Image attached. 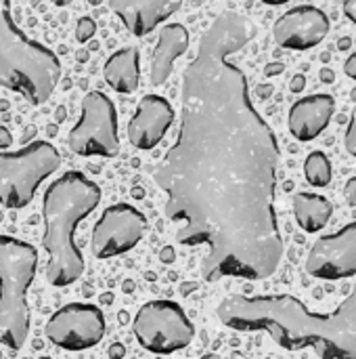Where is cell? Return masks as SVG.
Here are the masks:
<instances>
[{"label":"cell","instance_id":"1","mask_svg":"<svg viewBox=\"0 0 356 359\" xmlns=\"http://www.w3.org/2000/svg\"><path fill=\"white\" fill-rule=\"evenodd\" d=\"M254 36V21L237 11L206 29L183 76L176 143L153 172L176 240L206 248V282L266 280L285 250L275 212L279 143L233 61Z\"/></svg>","mask_w":356,"mask_h":359},{"label":"cell","instance_id":"2","mask_svg":"<svg viewBox=\"0 0 356 359\" xmlns=\"http://www.w3.org/2000/svg\"><path fill=\"white\" fill-rule=\"evenodd\" d=\"M237 332H266L287 351L313 349L319 359H356V288L332 313L311 311L292 294H233L216 309Z\"/></svg>","mask_w":356,"mask_h":359},{"label":"cell","instance_id":"3","mask_svg":"<svg viewBox=\"0 0 356 359\" xmlns=\"http://www.w3.org/2000/svg\"><path fill=\"white\" fill-rule=\"evenodd\" d=\"M99 202L101 187L82 172H65L46 187L42 200V248L48 255L46 280L50 286L65 288L82 278L84 257L76 244V229Z\"/></svg>","mask_w":356,"mask_h":359},{"label":"cell","instance_id":"4","mask_svg":"<svg viewBox=\"0 0 356 359\" xmlns=\"http://www.w3.org/2000/svg\"><path fill=\"white\" fill-rule=\"evenodd\" d=\"M59 80V57L27 38L10 15V0H0V86L40 105L48 101Z\"/></svg>","mask_w":356,"mask_h":359},{"label":"cell","instance_id":"5","mask_svg":"<svg viewBox=\"0 0 356 359\" xmlns=\"http://www.w3.org/2000/svg\"><path fill=\"white\" fill-rule=\"evenodd\" d=\"M38 252L13 236H0V345L19 351L29 337L27 290L34 284Z\"/></svg>","mask_w":356,"mask_h":359},{"label":"cell","instance_id":"6","mask_svg":"<svg viewBox=\"0 0 356 359\" xmlns=\"http://www.w3.org/2000/svg\"><path fill=\"white\" fill-rule=\"evenodd\" d=\"M61 166V154L46 141H34L19 151H0V204L25 208L38 187Z\"/></svg>","mask_w":356,"mask_h":359},{"label":"cell","instance_id":"7","mask_svg":"<svg viewBox=\"0 0 356 359\" xmlns=\"http://www.w3.org/2000/svg\"><path fill=\"white\" fill-rule=\"evenodd\" d=\"M138 345L155 355H170L187 349L195 339V326L174 301L145 303L132 322Z\"/></svg>","mask_w":356,"mask_h":359},{"label":"cell","instance_id":"8","mask_svg":"<svg viewBox=\"0 0 356 359\" xmlns=\"http://www.w3.org/2000/svg\"><path fill=\"white\" fill-rule=\"evenodd\" d=\"M69 149L82 158H115L122 149L113 101L92 90L82 101L78 124L69 133Z\"/></svg>","mask_w":356,"mask_h":359},{"label":"cell","instance_id":"9","mask_svg":"<svg viewBox=\"0 0 356 359\" xmlns=\"http://www.w3.org/2000/svg\"><path fill=\"white\" fill-rule=\"evenodd\" d=\"M105 328V316L99 307L69 303L48 318L44 337L59 349L86 351L103 341Z\"/></svg>","mask_w":356,"mask_h":359},{"label":"cell","instance_id":"10","mask_svg":"<svg viewBox=\"0 0 356 359\" xmlns=\"http://www.w3.org/2000/svg\"><path fill=\"white\" fill-rule=\"evenodd\" d=\"M147 219L130 204L109 206L97 221L90 238V250L97 259H113L130 252L145 236Z\"/></svg>","mask_w":356,"mask_h":359},{"label":"cell","instance_id":"11","mask_svg":"<svg viewBox=\"0 0 356 359\" xmlns=\"http://www.w3.org/2000/svg\"><path fill=\"white\" fill-rule=\"evenodd\" d=\"M306 271L317 280L329 282L356 276V221L313 244L306 257Z\"/></svg>","mask_w":356,"mask_h":359},{"label":"cell","instance_id":"12","mask_svg":"<svg viewBox=\"0 0 356 359\" xmlns=\"http://www.w3.org/2000/svg\"><path fill=\"white\" fill-rule=\"evenodd\" d=\"M329 17L311 4H302L283 13L275 25L273 36L275 42L290 50H308L325 40L329 34Z\"/></svg>","mask_w":356,"mask_h":359},{"label":"cell","instance_id":"13","mask_svg":"<svg viewBox=\"0 0 356 359\" xmlns=\"http://www.w3.org/2000/svg\"><path fill=\"white\" fill-rule=\"evenodd\" d=\"M174 124V107L159 95H145L128 122V141L136 149H153Z\"/></svg>","mask_w":356,"mask_h":359},{"label":"cell","instance_id":"14","mask_svg":"<svg viewBox=\"0 0 356 359\" xmlns=\"http://www.w3.org/2000/svg\"><path fill=\"white\" fill-rule=\"evenodd\" d=\"M124 27L134 36L151 34L159 23L174 15L183 0H107Z\"/></svg>","mask_w":356,"mask_h":359},{"label":"cell","instance_id":"15","mask_svg":"<svg viewBox=\"0 0 356 359\" xmlns=\"http://www.w3.org/2000/svg\"><path fill=\"white\" fill-rule=\"evenodd\" d=\"M336 111V99L332 95H311L296 101L290 109V133L298 141L317 139L332 122Z\"/></svg>","mask_w":356,"mask_h":359},{"label":"cell","instance_id":"16","mask_svg":"<svg viewBox=\"0 0 356 359\" xmlns=\"http://www.w3.org/2000/svg\"><path fill=\"white\" fill-rule=\"evenodd\" d=\"M189 29L183 23H168L157 38L151 59V84L162 86L172 74L174 61L189 50Z\"/></svg>","mask_w":356,"mask_h":359},{"label":"cell","instance_id":"17","mask_svg":"<svg viewBox=\"0 0 356 359\" xmlns=\"http://www.w3.org/2000/svg\"><path fill=\"white\" fill-rule=\"evenodd\" d=\"M105 82L122 95H130L138 88L141 82V55L136 48L126 46L118 53H113L105 67H103Z\"/></svg>","mask_w":356,"mask_h":359},{"label":"cell","instance_id":"18","mask_svg":"<svg viewBox=\"0 0 356 359\" xmlns=\"http://www.w3.org/2000/svg\"><path fill=\"white\" fill-rule=\"evenodd\" d=\"M332 212H334V208H332V204L323 196L300 191L294 198V215H296V221H298V225L306 233L321 231L329 223Z\"/></svg>","mask_w":356,"mask_h":359},{"label":"cell","instance_id":"19","mask_svg":"<svg viewBox=\"0 0 356 359\" xmlns=\"http://www.w3.org/2000/svg\"><path fill=\"white\" fill-rule=\"evenodd\" d=\"M304 177L315 187H325L332 183V162L323 151L308 154L304 162Z\"/></svg>","mask_w":356,"mask_h":359},{"label":"cell","instance_id":"20","mask_svg":"<svg viewBox=\"0 0 356 359\" xmlns=\"http://www.w3.org/2000/svg\"><path fill=\"white\" fill-rule=\"evenodd\" d=\"M94 32H97V23L90 17H82L78 21V25H76V38H78V42H88L94 36Z\"/></svg>","mask_w":356,"mask_h":359},{"label":"cell","instance_id":"21","mask_svg":"<svg viewBox=\"0 0 356 359\" xmlns=\"http://www.w3.org/2000/svg\"><path fill=\"white\" fill-rule=\"evenodd\" d=\"M344 145H346V151L350 156L356 158V107L353 109V116H350V124L346 128V137H344Z\"/></svg>","mask_w":356,"mask_h":359},{"label":"cell","instance_id":"22","mask_svg":"<svg viewBox=\"0 0 356 359\" xmlns=\"http://www.w3.org/2000/svg\"><path fill=\"white\" fill-rule=\"evenodd\" d=\"M344 198H346V202H348L350 206H356V177H353V179L346 183V187H344Z\"/></svg>","mask_w":356,"mask_h":359},{"label":"cell","instance_id":"23","mask_svg":"<svg viewBox=\"0 0 356 359\" xmlns=\"http://www.w3.org/2000/svg\"><path fill=\"white\" fill-rule=\"evenodd\" d=\"M13 145V135L8 133V128L0 126V151L2 149H8Z\"/></svg>","mask_w":356,"mask_h":359},{"label":"cell","instance_id":"24","mask_svg":"<svg viewBox=\"0 0 356 359\" xmlns=\"http://www.w3.org/2000/svg\"><path fill=\"white\" fill-rule=\"evenodd\" d=\"M344 72H346V76H348V78L356 80V53H353V55L346 59V63H344Z\"/></svg>","mask_w":356,"mask_h":359},{"label":"cell","instance_id":"25","mask_svg":"<svg viewBox=\"0 0 356 359\" xmlns=\"http://www.w3.org/2000/svg\"><path fill=\"white\" fill-rule=\"evenodd\" d=\"M344 15L356 25V0H346L344 2Z\"/></svg>","mask_w":356,"mask_h":359},{"label":"cell","instance_id":"26","mask_svg":"<svg viewBox=\"0 0 356 359\" xmlns=\"http://www.w3.org/2000/svg\"><path fill=\"white\" fill-rule=\"evenodd\" d=\"M124 355H126V347L122 343H115L109 347V358L111 359H122Z\"/></svg>","mask_w":356,"mask_h":359},{"label":"cell","instance_id":"27","mask_svg":"<svg viewBox=\"0 0 356 359\" xmlns=\"http://www.w3.org/2000/svg\"><path fill=\"white\" fill-rule=\"evenodd\" d=\"M304 84H306V78L298 74V76L292 80V84H290V86H292V90H294V93H300V90L304 88Z\"/></svg>","mask_w":356,"mask_h":359},{"label":"cell","instance_id":"28","mask_svg":"<svg viewBox=\"0 0 356 359\" xmlns=\"http://www.w3.org/2000/svg\"><path fill=\"white\" fill-rule=\"evenodd\" d=\"M264 72H266V76H277L283 72V63H271V65H266Z\"/></svg>","mask_w":356,"mask_h":359},{"label":"cell","instance_id":"29","mask_svg":"<svg viewBox=\"0 0 356 359\" xmlns=\"http://www.w3.org/2000/svg\"><path fill=\"white\" fill-rule=\"evenodd\" d=\"M321 78H323V82H334V72L325 67V69L321 72Z\"/></svg>","mask_w":356,"mask_h":359},{"label":"cell","instance_id":"30","mask_svg":"<svg viewBox=\"0 0 356 359\" xmlns=\"http://www.w3.org/2000/svg\"><path fill=\"white\" fill-rule=\"evenodd\" d=\"M260 2L271 4V6H279V4H285V2H290V0H260Z\"/></svg>","mask_w":356,"mask_h":359},{"label":"cell","instance_id":"31","mask_svg":"<svg viewBox=\"0 0 356 359\" xmlns=\"http://www.w3.org/2000/svg\"><path fill=\"white\" fill-rule=\"evenodd\" d=\"M55 6H67V4H71L73 0H50Z\"/></svg>","mask_w":356,"mask_h":359},{"label":"cell","instance_id":"32","mask_svg":"<svg viewBox=\"0 0 356 359\" xmlns=\"http://www.w3.org/2000/svg\"><path fill=\"white\" fill-rule=\"evenodd\" d=\"M271 90H273L271 86H260V97H269V95H271Z\"/></svg>","mask_w":356,"mask_h":359},{"label":"cell","instance_id":"33","mask_svg":"<svg viewBox=\"0 0 356 359\" xmlns=\"http://www.w3.org/2000/svg\"><path fill=\"white\" fill-rule=\"evenodd\" d=\"M197 359H222L220 355H216V353H208V355H204V358H197Z\"/></svg>","mask_w":356,"mask_h":359},{"label":"cell","instance_id":"34","mask_svg":"<svg viewBox=\"0 0 356 359\" xmlns=\"http://www.w3.org/2000/svg\"><path fill=\"white\" fill-rule=\"evenodd\" d=\"M340 46H342V48H344V46H350V40H348V38H344V40L340 42Z\"/></svg>","mask_w":356,"mask_h":359},{"label":"cell","instance_id":"35","mask_svg":"<svg viewBox=\"0 0 356 359\" xmlns=\"http://www.w3.org/2000/svg\"><path fill=\"white\" fill-rule=\"evenodd\" d=\"M88 2H90V4H92V6H97V4H101V2H103V0H88Z\"/></svg>","mask_w":356,"mask_h":359},{"label":"cell","instance_id":"36","mask_svg":"<svg viewBox=\"0 0 356 359\" xmlns=\"http://www.w3.org/2000/svg\"><path fill=\"white\" fill-rule=\"evenodd\" d=\"M42 359H48V358H42Z\"/></svg>","mask_w":356,"mask_h":359}]
</instances>
